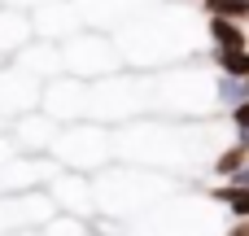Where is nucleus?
<instances>
[{
    "instance_id": "1",
    "label": "nucleus",
    "mask_w": 249,
    "mask_h": 236,
    "mask_svg": "<svg viewBox=\"0 0 249 236\" xmlns=\"http://www.w3.org/2000/svg\"><path fill=\"white\" fill-rule=\"evenodd\" d=\"M123 66H166L197 44V26L179 9H140L114 31Z\"/></svg>"
},
{
    "instance_id": "2",
    "label": "nucleus",
    "mask_w": 249,
    "mask_h": 236,
    "mask_svg": "<svg viewBox=\"0 0 249 236\" xmlns=\"http://www.w3.org/2000/svg\"><path fill=\"white\" fill-rule=\"evenodd\" d=\"M48 158H57V166H66V171L92 175V171H101V166L114 158V131H109L105 123H96V118H92V123H88V118L61 123L57 136H53Z\"/></svg>"
},
{
    "instance_id": "3",
    "label": "nucleus",
    "mask_w": 249,
    "mask_h": 236,
    "mask_svg": "<svg viewBox=\"0 0 249 236\" xmlns=\"http://www.w3.org/2000/svg\"><path fill=\"white\" fill-rule=\"evenodd\" d=\"M61 70L74 74V79H105L114 70H123V57H118V44L109 31L101 26H79L74 35H66L61 44Z\"/></svg>"
},
{
    "instance_id": "4",
    "label": "nucleus",
    "mask_w": 249,
    "mask_h": 236,
    "mask_svg": "<svg viewBox=\"0 0 249 236\" xmlns=\"http://www.w3.org/2000/svg\"><path fill=\"white\" fill-rule=\"evenodd\" d=\"M39 109L57 123H79L88 118V79H74V74H53L44 79L39 88Z\"/></svg>"
},
{
    "instance_id": "5",
    "label": "nucleus",
    "mask_w": 249,
    "mask_h": 236,
    "mask_svg": "<svg viewBox=\"0 0 249 236\" xmlns=\"http://www.w3.org/2000/svg\"><path fill=\"white\" fill-rule=\"evenodd\" d=\"M39 88H44V79L22 70L18 61H0V118L9 123L26 109H39Z\"/></svg>"
},
{
    "instance_id": "6",
    "label": "nucleus",
    "mask_w": 249,
    "mask_h": 236,
    "mask_svg": "<svg viewBox=\"0 0 249 236\" xmlns=\"http://www.w3.org/2000/svg\"><path fill=\"white\" fill-rule=\"evenodd\" d=\"M57 118H48L44 109H26V114H18V118H9V140H13V149L18 153H48L53 149V136H57Z\"/></svg>"
},
{
    "instance_id": "7",
    "label": "nucleus",
    "mask_w": 249,
    "mask_h": 236,
    "mask_svg": "<svg viewBox=\"0 0 249 236\" xmlns=\"http://www.w3.org/2000/svg\"><path fill=\"white\" fill-rule=\"evenodd\" d=\"M26 18H31L35 39H53V44H61L66 35H74V31L83 26L79 13H74V0H44V4H35Z\"/></svg>"
},
{
    "instance_id": "8",
    "label": "nucleus",
    "mask_w": 249,
    "mask_h": 236,
    "mask_svg": "<svg viewBox=\"0 0 249 236\" xmlns=\"http://www.w3.org/2000/svg\"><path fill=\"white\" fill-rule=\"evenodd\" d=\"M13 61L22 66V70H31L35 79H53V74H61V48L53 44V39H26L18 53H13Z\"/></svg>"
},
{
    "instance_id": "9",
    "label": "nucleus",
    "mask_w": 249,
    "mask_h": 236,
    "mask_svg": "<svg viewBox=\"0 0 249 236\" xmlns=\"http://www.w3.org/2000/svg\"><path fill=\"white\" fill-rule=\"evenodd\" d=\"M31 35H35V31H31V18L0 4V61H13V53H18Z\"/></svg>"
},
{
    "instance_id": "10",
    "label": "nucleus",
    "mask_w": 249,
    "mask_h": 236,
    "mask_svg": "<svg viewBox=\"0 0 249 236\" xmlns=\"http://www.w3.org/2000/svg\"><path fill=\"white\" fill-rule=\"evenodd\" d=\"M206 31H210L214 48H249L245 26H241V22H232V18H206Z\"/></svg>"
},
{
    "instance_id": "11",
    "label": "nucleus",
    "mask_w": 249,
    "mask_h": 236,
    "mask_svg": "<svg viewBox=\"0 0 249 236\" xmlns=\"http://www.w3.org/2000/svg\"><path fill=\"white\" fill-rule=\"evenodd\" d=\"M214 101L219 105H236V101H249V74H219L214 79Z\"/></svg>"
},
{
    "instance_id": "12",
    "label": "nucleus",
    "mask_w": 249,
    "mask_h": 236,
    "mask_svg": "<svg viewBox=\"0 0 249 236\" xmlns=\"http://www.w3.org/2000/svg\"><path fill=\"white\" fill-rule=\"evenodd\" d=\"M210 61L219 74H249V48H214Z\"/></svg>"
},
{
    "instance_id": "13",
    "label": "nucleus",
    "mask_w": 249,
    "mask_h": 236,
    "mask_svg": "<svg viewBox=\"0 0 249 236\" xmlns=\"http://www.w3.org/2000/svg\"><path fill=\"white\" fill-rule=\"evenodd\" d=\"M206 18H232V22H245V18H249V0H206Z\"/></svg>"
},
{
    "instance_id": "14",
    "label": "nucleus",
    "mask_w": 249,
    "mask_h": 236,
    "mask_svg": "<svg viewBox=\"0 0 249 236\" xmlns=\"http://www.w3.org/2000/svg\"><path fill=\"white\" fill-rule=\"evenodd\" d=\"M245 158H249V153L241 149V145H232V149H223V153L214 158V175H232V171H236V166H241Z\"/></svg>"
},
{
    "instance_id": "15",
    "label": "nucleus",
    "mask_w": 249,
    "mask_h": 236,
    "mask_svg": "<svg viewBox=\"0 0 249 236\" xmlns=\"http://www.w3.org/2000/svg\"><path fill=\"white\" fill-rule=\"evenodd\" d=\"M228 118H232V131H236V136L249 131V101H236V105L228 109Z\"/></svg>"
},
{
    "instance_id": "16",
    "label": "nucleus",
    "mask_w": 249,
    "mask_h": 236,
    "mask_svg": "<svg viewBox=\"0 0 249 236\" xmlns=\"http://www.w3.org/2000/svg\"><path fill=\"white\" fill-rule=\"evenodd\" d=\"M228 184H236V188H249V158L236 166V171H232V175H228Z\"/></svg>"
},
{
    "instance_id": "17",
    "label": "nucleus",
    "mask_w": 249,
    "mask_h": 236,
    "mask_svg": "<svg viewBox=\"0 0 249 236\" xmlns=\"http://www.w3.org/2000/svg\"><path fill=\"white\" fill-rule=\"evenodd\" d=\"M4 9H18V13H31L35 4H44V0H0Z\"/></svg>"
},
{
    "instance_id": "18",
    "label": "nucleus",
    "mask_w": 249,
    "mask_h": 236,
    "mask_svg": "<svg viewBox=\"0 0 249 236\" xmlns=\"http://www.w3.org/2000/svg\"><path fill=\"white\" fill-rule=\"evenodd\" d=\"M0 123H4V118H0Z\"/></svg>"
}]
</instances>
